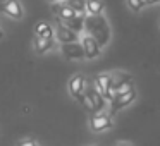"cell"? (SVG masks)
<instances>
[{
  "mask_svg": "<svg viewBox=\"0 0 160 146\" xmlns=\"http://www.w3.org/2000/svg\"><path fill=\"white\" fill-rule=\"evenodd\" d=\"M81 46L84 52V59H97L100 55V45L91 35H86L81 40Z\"/></svg>",
  "mask_w": 160,
  "mask_h": 146,
  "instance_id": "5",
  "label": "cell"
},
{
  "mask_svg": "<svg viewBox=\"0 0 160 146\" xmlns=\"http://www.w3.org/2000/svg\"><path fill=\"white\" fill-rule=\"evenodd\" d=\"M83 21H84V16H78L76 14V16H72V17L66 19V21H60V22H64V26H67L71 31H74V33L79 35V33L83 31Z\"/></svg>",
  "mask_w": 160,
  "mask_h": 146,
  "instance_id": "11",
  "label": "cell"
},
{
  "mask_svg": "<svg viewBox=\"0 0 160 146\" xmlns=\"http://www.w3.org/2000/svg\"><path fill=\"white\" fill-rule=\"evenodd\" d=\"M22 146H38V141H31V139H26V141L21 143Z\"/></svg>",
  "mask_w": 160,
  "mask_h": 146,
  "instance_id": "20",
  "label": "cell"
},
{
  "mask_svg": "<svg viewBox=\"0 0 160 146\" xmlns=\"http://www.w3.org/2000/svg\"><path fill=\"white\" fill-rule=\"evenodd\" d=\"M0 11L4 12V14H7L9 17L12 19H22V5L19 0H5V2H2L0 4Z\"/></svg>",
  "mask_w": 160,
  "mask_h": 146,
  "instance_id": "4",
  "label": "cell"
},
{
  "mask_svg": "<svg viewBox=\"0 0 160 146\" xmlns=\"http://www.w3.org/2000/svg\"><path fill=\"white\" fill-rule=\"evenodd\" d=\"M67 5L74 11V14L86 16V11H84V0H67Z\"/></svg>",
  "mask_w": 160,
  "mask_h": 146,
  "instance_id": "17",
  "label": "cell"
},
{
  "mask_svg": "<svg viewBox=\"0 0 160 146\" xmlns=\"http://www.w3.org/2000/svg\"><path fill=\"white\" fill-rule=\"evenodd\" d=\"M35 35L36 36H43V38H52L53 29L50 28L48 22H38V24L35 26Z\"/></svg>",
  "mask_w": 160,
  "mask_h": 146,
  "instance_id": "16",
  "label": "cell"
},
{
  "mask_svg": "<svg viewBox=\"0 0 160 146\" xmlns=\"http://www.w3.org/2000/svg\"><path fill=\"white\" fill-rule=\"evenodd\" d=\"M55 45V41H52V38H43V36H36L35 40V52L38 55H43L45 52H48L52 46Z\"/></svg>",
  "mask_w": 160,
  "mask_h": 146,
  "instance_id": "10",
  "label": "cell"
},
{
  "mask_svg": "<svg viewBox=\"0 0 160 146\" xmlns=\"http://www.w3.org/2000/svg\"><path fill=\"white\" fill-rule=\"evenodd\" d=\"M157 2H158V0H146V4H148V5H155Z\"/></svg>",
  "mask_w": 160,
  "mask_h": 146,
  "instance_id": "21",
  "label": "cell"
},
{
  "mask_svg": "<svg viewBox=\"0 0 160 146\" xmlns=\"http://www.w3.org/2000/svg\"><path fill=\"white\" fill-rule=\"evenodd\" d=\"M90 125H91V131L100 132V131H105V129L112 127V119H110V115H105V114L93 115L90 120Z\"/></svg>",
  "mask_w": 160,
  "mask_h": 146,
  "instance_id": "7",
  "label": "cell"
},
{
  "mask_svg": "<svg viewBox=\"0 0 160 146\" xmlns=\"http://www.w3.org/2000/svg\"><path fill=\"white\" fill-rule=\"evenodd\" d=\"M53 12H55V16H57L59 21H66V19L76 16V14H74V11L67 4H55V5H53Z\"/></svg>",
  "mask_w": 160,
  "mask_h": 146,
  "instance_id": "12",
  "label": "cell"
},
{
  "mask_svg": "<svg viewBox=\"0 0 160 146\" xmlns=\"http://www.w3.org/2000/svg\"><path fill=\"white\" fill-rule=\"evenodd\" d=\"M4 38V31H2V28H0V40Z\"/></svg>",
  "mask_w": 160,
  "mask_h": 146,
  "instance_id": "22",
  "label": "cell"
},
{
  "mask_svg": "<svg viewBox=\"0 0 160 146\" xmlns=\"http://www.w3.org/2000/svg\"><path fill=\"white\" fill-rule=\"evenodd\" d=\"M128 81H132V77L129 76V74H124V72L114 74V76H112V81H110V90H112V95H114V91H117V90H119V88H121L124 83H128Z\"/></svg>",
  "mask_w": 160,
  "mask_h": 146,
  "instance_id": "14",
  "label": "cell"
},
{
  "mask_svg": "<svg viewBox=\"0 0 160 146\" xmlns=\"http://www.w3.org/2000/svg\"><path fill=\"white\" fill-rule=\"evenodd\" d=\"M55 36L60 43H69V41H78V33L71 31L67 26H64L62 22H57V28H55Z\"/></svg>",
  "mask_w": 160,
  "mask_h": 146,
  "instance_id": "8",
  "label": "cell"
},
{
  "mask_svg": "<svg viewBox=\"0 0 160 146\" xmlns=\"http://www.w3.org/2000/svg\"><path fill=\"white\" fill-rule=\"evenodd\" d=\"M74 98H76V100L79 101L81 105H83V108H84V110L91 112V114H93V112H95V110H93V103H91L90 96H88L86 93H83V91H81V93H78V95H76V96H74Z\"/></svg>",
  "mask_w": 160,
  "mask_h": 146,
  "instance_id": "18",
  "label": "cell"
},
{
  "mask_svg": "<svg viewBox=\"0 0 160 146\" xmlns=\"http://www.w3.org/2000/svg\"><path fill=\"white\" fill-rule=\"evenodd\" d=\"M83 29H86L88 35H91L95 40L98 41L100 46H105L110 40V28H108V22L102 17L100 14H88L84 16L83 21Z\"/></svg>",
  "mask_w": 160,
  "mask_h": 146,
  "instance_id": "1",
  "label": "cell"
},
{
  "mask_svg": "<svg viewBox=\"0 0 160 146\" xmlns=\"http://www.w3.org/2000/svg\"><path fill=\"white\" fill-rule=\"evenodd\" d=\"M60 52H62V55L69 60H83L84 59L83 46H81V43H76V41L62 43V45H60Z\"/></svg>",
  "mask_w": 160,
  "mask_h": 146,
  "instance_id": "3",
  "label": "cell"
},
{
  "mask_svg": "<svg viewBox=\"0 0 160 146\" xmlns=\"http://www.w3.org/2000/svg\"><path fill=\"white\" fill-rule=\"evenodd\" d=\"M136 98V91L132 90H126V91H119V93H114L110 98V112L115 114L117 110H121L122 107L129 105L132 100Z\"/></svg>",
  "mask_w": 160,
  "mask_h": 146,
  "instance_id": "2",
  "label": "cell"
},
{
  "mask_svg": "<svg viewBox=\"0 0 160 146\" xmlns=\"http://www.w3.org/2000/svg\"><path fill=\"white\" fill-rule=\"evenodd\" d=\"M86 95L90 96L91 103H93V110H95V112L102 110V108L105 107V98H103V95L98 91V88L95 86V84H91V86L86 90Z\"/></svg>",
  "mask_w": 160,
  "mask_h": 146,
  "instance_id": "9",
  "label": "cell"
},
{
  "mask_svg": "<svg viewBox=\"0 0 160 146\" xmlns=\"http://www.w3.org/2000/svg\"><path fill=\"white\" fill-rule=\"evenodd\" d=\"M128 5H129V7H131L134 12H139L143 7H145L141 0H128Z\"/></svg>",
  "mask_w": 160,
  "mask_h": 146,
  "instance_id": "19",
  "label": "cell"
},
{
  "mask_svg": "<svg viewBox=\"0 0 160 146\" xmlns=\"http://www.w3.org/2000/svg\"><path fill=\"white\" fill-rule=\"evenodd\" d=\"M84 90V77L81 76V74H78V76H74L72 79L69 81V91L72 96H76L78 93H81V91Z\"/></svg>",
  "mask_w": 160,
  "mask_h": 146,
  "instance_id": "15",
  "label": "cell"
},
{
  "mask_svg": "<svg viewBox=\"0 0 160 146\" xmlns=\"http://www.w3.org/2000/svg\"><path fill=\"white\" fill-rule=\"evenodd\" d=\"M105 9L103 0H84V11L88 14L95 16V14H102V11Z\"/></svg>",
  "mask_w": 160,
  "mask_h": 146,
  "instance_id": "13",
  "label": "cell"
},
{
  "mask_svg": "<svg viewBox=\"0 0 160 146\" xmlns=\"http://www.w3.org/2000/svg\"><path fill=\"white\" fill-rule=\"evenodd\" d=\"M110 81H112V76H110V74H100V76H97V79H95V83H93L95 86L98 88V91L103 95L105 100H110V98H112Z\"/></svg>",
  "mask_w": 160,
  "mask_h": 146,
  "instance_id": "6",
  "label": "cell"
},
{
  "mask_svg": "<svg viewBox=\"0 0 160 146\" xmlns=\"http://www.w3.org/2000/svg\"><path fill=\"white\" fill-rule=\"evenodd\" d=\"M50 2H57V0H50Z\"/></svg>",
  "mask_w": 160,
  "mask_h": 146,
  "instance_id": "23",
  "label": "cell"
}]
</instances>
